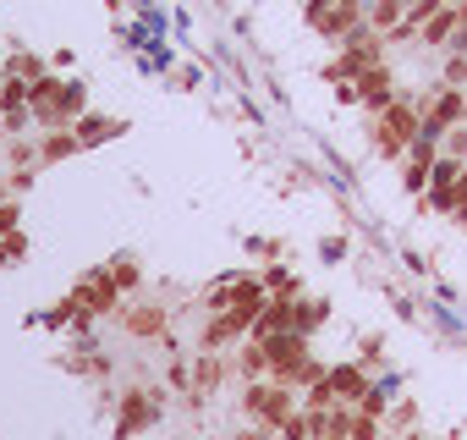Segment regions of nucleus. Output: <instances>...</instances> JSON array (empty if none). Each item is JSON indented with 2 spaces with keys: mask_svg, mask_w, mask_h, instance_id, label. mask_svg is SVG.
Wrapping results in <instances>:
<instances>
[{
  "mask_svg": "<svg viewBox=\"0 0 467 440\" xmlns=\"http://www.w3.org/2000/svg\"><path fill=\"white\" fill-rule=\"evenodd\" d=\"M303 407V391H292V385H281V380H248V391H243V413L259 424V429H281L292 413Z\"/></svg>",
  "mask_w": 467,
  "mask_h": 440,
  "instance_id": "1",
  "label": "nucleus"
},
{
  "mask_svg": "<svg viewBox=\"0 0 467 440\" xmlns=\"http://www.w3.org/2000/svg\"><path fill=\"white\" fill-rule=\"evenodd\" d=\"M154 418H160V391H127L121 396V413H116V440H132Z\"/></svg>",
  "mask_w": 467,
  "mask_h": 440,
  "instance_id": "2",
  "label": "nucleus"
},
{
  "mask_svg": "<svg viewBox=\"0 0 467 440\" xmlns=\"http://www.w3.org/2000/svg\"><path fill=\"white\" fill-rule=\"evenodd\" d=\"M358 105L368 110V116H379L385 105H396V72L379 61V67H368L363 78H358Z\"/></svg>",
  "mask_w": 467,
  "mask_h": 440,
  "instance_id": "3",
  "label": "nucleus"
},
{
  "mask_svg": "<svg viewBox=\"0 0 467 440\" xmlns=\"http://www.w3.org/2000/svg\"><path fill=\"white\" fill-rule=\"evenodd\" d=\"M330 391H336V402H347V407H358L368 391H374V380H368V369H358V363H336L330 374Z\"/></svg>",
  "mask_w": 467,
  "mask_h": 440,
  "instance_id": "4",
  "label": "nucleus"
},
{
  "mask_svg": "<svg viewBox=\"0 0 467 440\" xmlns=\"http://www.w3.org/2000/svg\"><path fill=\"white\" fill-rule=\"evenodd\" d=\"M72 132H78V143H83V149H99V143L121 138V132H127V121H121V116H88V110H83V116L72 121Z\"/></svg>",
  "mask_w": 467,
  "mask_h": 440,
  "instance_id": "5",
  "label": "nucleus"
},
{
  "mask_svg": "<svg viewBox=\"0 0 467 440\" xmlns=\"http://www.w3.org/2000/svg\"><path fill=\"white\" fill-rule=\"evenodd\" d=\"M78 298H83L88 314H110V309L121 303V287H116L110 276H83V281H78Z\"/></svg>",
  "mask_w": 467,
  "mask_h": 440,
  "instance_id": "6",
  "label": "nucleus"
},
{
  "mask_svg": "<svg viewBox=\"0 0 467 440\" xmlns=\"http://www.w3.org/2000/svg\"><path fill=\"white\" fill-rule=\"evenodd\" d=\"M121 325H127V336H165L171 314H165L160 303H138V309H127V314H121Z\"/></svg>",
  "mask_w": 467,
  "mask_h": 440,
  "instance_id": "7",
  "label": "nucleus"
},
{
  "mask_svg": "<svg viewBox=\"0 0 467 440\" xmlns=\"http://www.w3.org/2000/svg\"><path fill=\"white\" fill-rule=\"evenodd\" d=\"M456 23H462V17H456V6L445 0V6H440V12H434V17H429L423 28H418L423 50H445V45H451V34H456Z\"/></svg>",
  "mask_w": 467,
  "mask_h": 440,
  "instance_id": "8",
  "label": "nucleus"
},
{
  "mask_svg": "<svg viewBox=\"0 0 467 440\" xmlns=\"http://www.w3.org/2000/svg\"><path fill=\"white\" fill-rule=\"evenodd\" d=\"M225 369H231V363H225L220 352H198V369H192V391H187V396H192V402H203V396L225 380Z\"/></svg>",
  "mask_w": 467,
  "mask_h": 440,
  "instance_id": "9",
  "label": "nucleus"
},
{
  "mask_svg": "<svg viewBox=\"0 0 467 440\" xmlns=\"http://www.w3.org/2000/svg\"><path fill=\"white\" fill-rule=\"evenodd\" d=\"M363 12H368L374 34H396L407 23V0H363Z\"/></svg>",
  "mask_w": 467,
  "mask_h": 440,
  "instance_id": "10",
  "label": "nucleus"
},
{
  "mask_svg": "<svg viewBox=\"0 0 467 440\" xmlns=\"http://www.w3.org/2000/svg\"><path fill=\"white\" fill-rule=\"evenodd\" d=\"M78 149H83V143H78V132H72V127H61V132H45V138H39V160H45V165H61V160H72Z\"/></svg>",
  "mask_w": 467,
  "mask_h": 440,
  "instance_id": "11",
  "label": "nucleus"
},
{
  "mask_svg": "<svg viewBox=\"0 0 467 440\" xmlns=\"http://www.w3.org/2000/svg\"><path fill=\"white\" fill-rule=\"evenodd\" d=\"M325 320H330V303H325V298H297V309H292V330L314 336Z\"/></svg>",
  "mask_w": 467,
  "mask_h": 440,
  "instance_id": "12",
  "label": "nucleus"
},
{
  "mask_svg": "<svg viewBox=\"0 0 467 440\" xmlns=\"http://www.w3.org/2000/svg\"><path fill=\"white\" fill-rule=\"evenodd\" d=\"M0 78H23V83H39V78H45V61H39L34 50H17V56L6 61V72H0Z\"/></svg>",
  "mask_w": 467,
  "mask_h": 440,
  "instance_id": "13",
  "label": "nucleus"
},
{
  "mask_svg": "<svg viewBox=\"0 0 467 440\" xmlns=\"http://www.w3.org/2000/svg\"><path fill=\"white\" fill-rule=\"evenodd\" d=\"M110 281H116V287H121V292H132V287H138V281H143V270H138V259H132V254H121V259H116V265H110Z\"/></svg>",
  "mask_w": 467,
  "mask_h": 440,
  "instance_id": "14",
  "label": "nucleus"
},
{
  "mask_svg": "<svg viewBox=\"0 0 467 440\" xmlns=\"http://www.w3.org/2000/svg\"><path fill=\"white\" fill-rule=\"evenodd\" d=\"M23 254H28V237H23V232H6V237H0V270H12Z\"/></svg>",
  "mask_w": 467,
  "mask_h": 440,
  "instance_id": "15",
  "label": "nucleus"
},
{
  "mask_svg": "<svg viewBox=\"0 0 467 440\" xmlns=\"http://www.w3.org/2000/svg\"><path fill=\"white\" fill-rule=\"evenodd\" d=\"M347 440H379V418L363 413V407H352V435Z\"/></svg>",
  "mask_w": 467,
  "mask_h": 440,
  "instance_id": "16",
  "label": "nucleus"
},
{
  "mask_svg": "<svg viewBox=\"0 0 467 440\" xmlns=\"http://www.w3.org/2000/svg\"><path fill=\"white\" fill-rule=\"evenodd\" d=\"M440 149H445L451 160H462V165H467V121H462V127H451V132L440 138Z\"/></svg>",
  "mask_w": 467,
  "mask_h": 440,
  "instance_id": "17",
  "label": "nucleus"
},
{
  "mask_svg": "<svg viewBox=\"0 0 467 440\" xmlns=\"http://www.w3.org/2000/svg\"><path fill=\"white\" fill-rule=\"evenodd\" d=\"M440 83H451V89H467V56H445V72H440Z\"/></svg>",
  "mask_w": 467,
  "mask_h": 440,
  "instance_id": "18",
  "label": "nucleus"
},
{
  "mask_svg": "<svg viewBox=\"0 0 467 440\" xmlns=\"http://www.w3.org/2000/svg\"><path fill=\"white\" fill-rule=\"evenodd\" d=\"M17 220H23L17 198H0V237H6V232H17Z\"/></svg>",
  "mask_w": 467,
  "mask_h": 440,
  "instance_id": "19",
  "label": "nucleus"
},
{
  "mask_svg": "<svg viewBox=\"0 0 467 440\" xmlns=\"http://www.w3.org/2000/svg\"><path fill=\"white\" fill-rule=\"evenodd\" d=\"M248 254H259V259H275V254H281V243H270V237H254V243H248Z\"/></svg>",
  "mask_w": 467,
  "mask_h": 440,
  "instance_id": "20",
  "label": "nucleus"
},
{
  "mask_svg": "<svg viewBox=\"0 0 467 440\" xmlns=\"http://www.w3.org/2000/svg\"><path fill=\"white\" fill-rule=\"evenodd\" d=\"M451 220H456V226L467 232V204H456V209H451Z\"/></svg>",
  "mask_w": 467,
  "mask_h": 440,
  "instance_id": "21",
  "label": "nucleus"
},
{
  "mask_svg": "<svg viewBox=\"0 0 467 440\" xmlns=\"http://www.w3.org/2000/svg\"><path fill=\"white\" fill-rule=\"evenodd\" d=\"M407 440H423V435H407Z\"/></svg>",
  "mask_w": 467,
  "mask_h": 440,
  "instance_id": "22",
  "label": "nucleus"
},
{
  "mask_svg": "<svg viewBox=\"0 0 467 440\" xmlns=\"http://www.w3.org/2000/svg\"><path fill=\"white\" fill-rule=\"evenodd\" d=\"M0 121H6V110H0Z\"/></svg>",
  "mask_w": 467,
  "mask_h": 440,
  "instance_id": "23",
  "label": "nucleus"
}]
</instances>
